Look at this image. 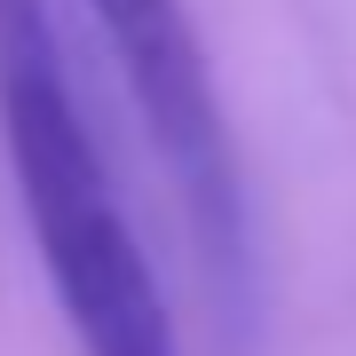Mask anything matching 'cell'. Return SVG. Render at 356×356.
Returning a JSON list of instances; mask_svg holds the SVG:
<instances>
[{
  "instance_id": "6da1fadb",
  "label": "cell",
  "mask_w": 356,
  "mask_h": 356,
  "mask_svg": "<svg viewBox=\"0 0 356 356\" xmlns=\"http://www.w3.org/2000/svg\"><path fill=\"white\" fill-rule=\"evenodd\" d=\"M0 151L79 356H182L143 229L79 111L48 0H0Z\"/></svg>"
},
{
  "instance_id": "7a4b0ae2",
  "label": "cell",
  "mask_w": 356,
  "mask_h": 356,
  "mask_svg": "<svg viewBox=\"0 0 356 356\" xmlns=\"http://www.w3.org/2000/svg\"><path fill=\"white\" fill-rule=\"evenodd\" d=\"M88 16L111 40V64L127 79V103L151 135V151L166 166L191 222L206 293H214L222 325L254 332L261 317V261H254V198H245V166L229 143L222 95H214V64H206V40L191 24L182 0H88Z\"/></svg>"
}]
</instances>
